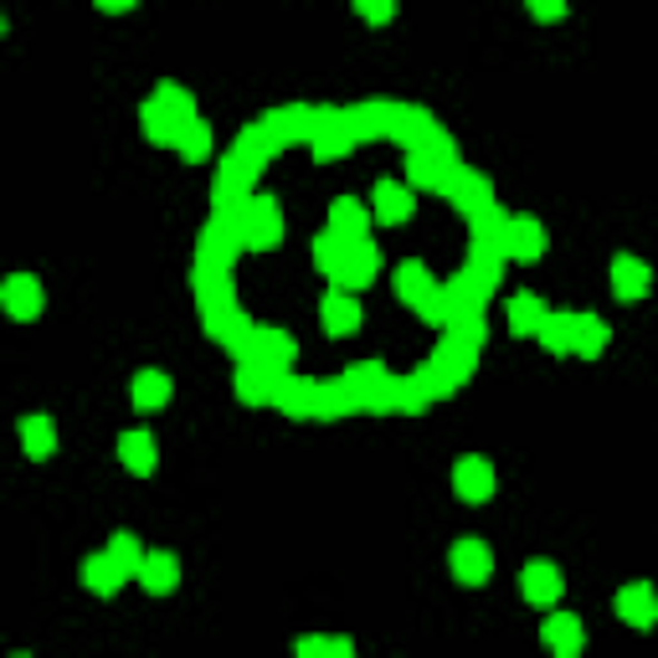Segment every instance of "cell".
<instances>
[{
	"instance_id": "1",
	"label": "cell",
	"mask_w": 658,
	"mask_h": 658,
	"mask_svg": "<svg viewBox=\"0 0 658 658\" xmlns=\"http://www.w3.org/2000/svg\"><path fill=\"white\" fill-rule=\"evenodd\" d=\"M499 253L514 257V263H536L546 253V227H540L536 216H510V222H499Z\"/></svg>"
},
{
	"instance_id": "2",
	"label": "cell",
	"mask_w": 658,
	"mask_h": 658,
	"mask_svg": "<svg viewBox=\"0 0 658 658\" xmlns=\"http://www.w3.org/2000/svg\"><path fill=\"white\" fill-rule=\"evenodd\" d=\"M448 571H453V581H463V587H484L489 571H494V551H489L479 536L458 540L453 551H448Z\"/></svg>"
},
{
	"instance_id": "3",
	"label": "cell",
	"mask_w": 658,
	"mask_h": 658,
	"mask_svg": "<svg viewBox=\"0 0 658 658\" xmlns=\"http://www.w3.org/2000/svg\"><path fill=\"white\" fill-rule=\"evenodd\" d=\"M0 304H6L11 320H37V314L47 310V288H41V278H31V273H11V278L0 283Z\"/></svg>"
},
{
	"instance_id": "4",
	"label": "cell",
	"mask_w": 658,
	"mask_h": 658,
	"mask_svg": "<svg viewBox=\"0 0 658 658\" xmlns=\"http://www.w3.org/2000/svg\"><path fill=\"white\" fill-rule=\"evenodd\" d=\"M494 463L489 458H479V453H469V458H458V469H453V489H458V499H469V504H484V499H494Z\"/></svg>"
},
{
	"instance_id": "5",
	"label": "cell",
	"mask_w": 658,
	"mask_h": 658,
	"mask_svg": "<svg viewBox=\"0 0 658 658\" xmlns=\"http://www.w3.org/2000/svg\"><path fill=\"white\" fill-rule=\"evenodd\" d=\"M520 591H524V602L530 607H556L561 602V591H566V581H561V571H556V561H524Z\"/></svg>"
},
{
	"instance_id": "6",
	"label": "cell",
	"mask_w": 658,
	"mask_h": 658,
	"mask_svg": "<svg viewBox=\"0 0 658 658\" xmlns=\"http://www.w3.org/2000/svg\"><path fill=\"white\" fill-rule=\"evenodd\" d=\"M612 607H618V618L628 622V628H638V632L658 622V591L648 587V581H628V587L618 591V602H612Z\"/></svg>"
},
{
	"instance_id": "7",
	"label": "cell",
	"mask_w": 658,
	"mask_h": 658,
	"mask_svg": "<svg viewBox=\"0 0 658 658\" xmlns=\"http://www.w3.org/2000/svg\"><path fill=\"white\" fill-rule=\"evenodd\" d=\"M540 638H546V648H551L556 658H581V648H587V628H581L577 612H556V618H546Z\"/></svg>"
},
{
	"instance_id": "8",
	"label": "cell",
	"mask_w": 658,
	"mask_h": 658,
	"mask_svg": "<svg viewBox=\"0 0 658 658\" xmlns=\"http://www.w3.org/2000/svg\"><path fill=\"white\" fill-rule=\"evenodd\" d=\"M648 283H654V268H648L644 257H632V253L612 257V294H618L622 304H638V298L648 294Z\"/></svg>"
},
{
	"instance_id": "9",
	"label": "cell",
	"mask_w": 658,
	"mask_h": 658,
	"mask_svg": "<svg viewBox=\"0 0 658 658\" xmlns=\"http://www.w3.org/2000/svg\"><path fill=\"white\" fill-rule=\"evenodd\" d=\"M139 587L149 597H165V591L180 587V556L175 551H149L145 556V571H139Z\"/></svg>"
},
{
	"instance_id": "10",
	"label": "cell",
	"mask_w": 658,
	"mask_h": 658,
	"mask_svg": "<svg viewBox=\"0 0 658 658\" xmlns=\"http://www.w3.org/2000/svg\"><path fill=\"white\" fill-rule=\"evenodd\" d=\"M21 448H27V458L47 463V458L57 453V422H52V416H47V412L21 416Z\"/></svg>"
},
{
	"instance_id": "11",
	"label": "cell",
	"mask_w": 658,
	"mask_h": 658,
	"mask_svg": "<svg viewBox=\"0 0 658 658\" xmlns=\"http://www.w3.org/2000/svg\"><path fill=\"white\" fill-rule=\"evenodd\" d=\"M139 124H145V139H155V145H175V149H180V135L190 129V124H180L170 108L155 104V98L139 108Z\"/></svg>"
},
{
	"instance_id": "12",
	"label": "cell",
	"mask_w": 658,
	"mask_h": 658,
	"mask_svg": "<svg viewBox=\"0 0 658 658\" xmlns=\"http://www.w3.org/2000/svg\"><path fill=\"white\" fill-rule=\"evenodd\" d=\"M119 463L129 473H139V479H149V473H155V438H149V432H124L119 438Z\"/></svg>"
},
{
	"instance_id": "13",
	"label": "cell",
	"mask_w": 658,
	"mask_h": 658,
	"mask_svg": "<svg viewBox=\"0 0 658 658\" xmlns=\"http://www.w3.org/2000/svg\"><path fill=\"white\" fill-rule=\"evenodd\" d=\"M536 340L551 350V355H571V350H577V314L551 310V314H546V324H540Z\"/></svg>"
},
{
	"instance_id": "14",
	"label": "cell",
	"mask_w": 658,
	"mask_h": 658,
	"mask_svg": "<svg viewBox=\"0 0 658 658\" xmlns=\"http://www.w3.org/2000/svg\"><path fill=\"white\" fill-rule=\"evenodd\" d=\"M170 396H175V381L165 376V371H139L135 376V406L139 412H160Z\"/></svg>"
},
{
	"instance_id": "15",
	"label": "cell",
	"mask_w": 658,
	"mask_h": 658,
	"mask_svg": "<svg viewBox=\"0 0 658 658\" xmlns=\"http://www.w3.org/2000/svg\"><path fill=\"white\" fill-rule=\"evenodd\" d=\"M504 314H510L514 335H540V324H546V314L551 310H546V298H536V294H514Z\"/></svg>"
},
{
	"instance_id": "16",
	"label": "cell",
	"mask_w": 658,
	"mask_h": 658,
	"mask_svg": "<svg viewBox=\"0 0 658 658\" xmlns=\"http://www.w3.org/2000/svg\"><path fill=\"white\" fill-rule=\"evenodd\" d=\"M82 587L98 591V597H114V591L124 587V571L108 561V551L104 556H88V561H82Z\"/></svg>"
},
{
	"instance_id": "17",
	"label": "cell",
	"mask_w": 658,
	"mask_h": 658,
	"mask_svg": "<svg viewBox=\"0 0 658 658\" xmlns=\"http://www.w3.org/2000/svg\"><path fill=\"white\" fill-rule=\"evenodd\" d=\"M607 340H612L607 320H597V314H577V350H571V355H581V361H597V355L607 350Z\"/></svg>"
},
{
	"instance_id": "18",
	"label": "cell",
	"mask_w": 658,
	"mask_h": 658,
	"mask_svg": "<svg viewBox=\"0 0 658 658\" xmlns=\"http://www.w3.org/2000/svg\"><path fill=\"white\" fill-rule=\"evenodd\" d=\"M145 556H149V551L139 546V536H129V530H119V536L108 540V561H114V566L124 571V581L145 571Z\"/></svg>"
},
{
	"instance_id": "19",
	"label": "cell",
	"mask_w": 658,
	"mask_h": 658,
	"mask_svg": "<svg viewBox=\"0 0 658 658\" xmlns=\"http://www.w3.org/2000/svg\"><path fill=\"white\" fill-rule=\"evenodd\" d=\"M155 104H165L180 124H196V104H190V94L175 88V82H160V88H155Z\"/></svg>"
},
{
	"instance_id": "20",
	"label": "cell",
	"mask_w": 658,
	"mask_h": 658,
	"mask_svg": "<svg viewBox=\"0 0 658 658\" xmlns=\"http://www.w3.org/2000/svg\"><path fill=\"white\" fill-rule=\"evenodd\" d=\"M206 149H212V129L196 119L186 135H180V155H186V160H206Z\"/></svg>"
},
{
	"instance_id": "21",
	"label": "cell",
	"mask_w": 658,
	"mask_h": 658,
	"mask_svg": "<svg viewBox=\"0 0 658 658\" xmlns=\"http://www.w3.org/2000/svg\"><path fill=\"white\" fill-rule=\"evenodd\" d=\"M355 16L371 21V27H386L391 16H396V6H391V0H355Z\"/></svg>"
},
{
	"instance_id": "22",
	"label": "cell",
	"mask_w": 658,
	"mask_h": 658,
	"mask_svg": "<svg viewBox=\"0 0 658 658\" xmlns=\"http://www.w3.org/2000/svg\"><path fill=\"white\" fill-rule=\"evenodd\" d=\"M294 658H330V638H320V632L298 638V644H294Z\"/></svg>"
},
{
	"instance_id": "23",
	"label": "cell",
	"mask_w": 658,
	"mask_h": 658,
	"mask_svg": "<svg viewBox=\"0 0 658 658\" xmlns=\"http://www.w3.org/2000/svg\"><path fill=\"white\" fill-rule=\"evenodd\" d=\"M530 16H536V21H561L566 6L561 0H530Z\"/></svg>"
},
{
	"instance_id": "24",
	"label": "cell",
	"mask_w": 658,
	"mask_h": 658,
	"mask_svg": "<svg viewBox=\"0 0 658 658\" xmlns=\"http://www.w3.org/2000/svg\"><path fill=\"white\" fill-rule=\"evenodd\" d=\"M330 658H355V644H350V638H330Z\"/></svg>"
},
{
	"instance_id": "25",
	"label": "cell",
	"mask_w": 658,
	"mask_h": 658,
	"mask_svg": "<svg viewBox=\"0 0 658 658\" xmlns=\"http://www.w3.org/2000/svg\"><path fill=\"white\" fill-rule=\"evenodd\" d=\"M98 11H108V16H119V11H135V0H98Z\"/></svg>"
}]
</instances>
